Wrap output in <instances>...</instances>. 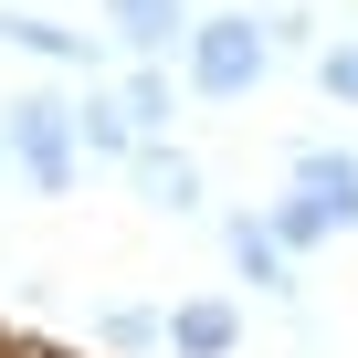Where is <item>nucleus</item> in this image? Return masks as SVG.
<instances>
[{"mask_svg": "<svg viewBox=\"0 0 358 358\" xmlns=\"http://www.w3.org/2000/svg\"><path fill=\"white\" fill-rule=\"evenodd\" d=\"M0 148H11L22 190H43V201L85 190V137H74V95L64 85H22L11 106H0Z\"/></svg>", "mask_w": 358, "mask_h": 358, "instance_id": "1", "label": "nucleus"}, {"mask_svg": "<svg viewBox=\"0 0 358 358\" xmlns=\"http://www.w3.org/2000/svg\"><path fill=\"white\" fill-rule=\"evenodd\" d=\"M274 64L285 53H274L264 11H201L190 22V53H179V85H190V106H243V95H264Z\"/></svg>", "mask_w": 358, "mask_h": 358, "instance_id": "2", "label": "nucleus"}, {"mask_svg": "<svg viewBox=\"0 0 358 358\" xmlns=\"http://www.w3.org/2000/svg\"><path fill=\"white\" fill-rule=\"evenodd\" d=\"M0 43L32 53V64H53V74H74V85H106V74L127 64L106 32H74V22H53V11H0Z\"/></svg>", "mask_w": 358, "mask_h": 358, "instance_id": "3", "label": "nucleus"}, {"mask_svg": "<svg viewBox=\"0 0 358 358\" xmlns=\"http://www.w3.org/2000/svg\"><path fill=\"white\" fill-rule=\"evenodd\" d=\"M222 253H232V274L264 295V306H285L295 327H306V285H295V253L274 243V222H264V201L253 211H222Z\"/></svg>", "mask_w": 358, "mask_h": 358, "instance_id": "4", "label": "nucleus"}, {"mask_svg": "<svg viewBox=\"0 0 358 358\" xmlns=\"http://www.w3.org/2000/svg\"><path fill=\"white\" fill-rule=\"evenodd\" d=\"M95 11H106V43H116L127 64H179L201 0H95Z\"/></svg>", "mask_w": 358, "mask_h": 358, "instance_id": "5", "label": "nucleus"}, {"mask_svg": "<svg viewBox=\"0 0 358 358\" xmlns=\"http://www.w3.org/2000/svg\"><path fill=\"white\" fill-rule=\"evenodd\" d=\"M127 190H137L148 211H169V222H190V211L211 201V179H201V158L179 148V137H148V148L127 158Z\"/></svg>", "mask_w": 358, "mask_h": 358, "instance_id": "6", "label": "nucleus"}, {"mask_svg": "<svg viewBox=\"0 0 358 358\" xmlns=\"http://www.w3.org/2000/svg\"><path fill=\"white\" fill-rule=\"evenodd\" d=\"M74 137H85V169H116V179H127V158H137L148 137H137V116L116 106V74H106V85H74Z\"/></svg>", "mask_w": 358, "mask_h": 358, "instance_id": "7", "label": "nucleus"}, {"mask_svg": "<svg viewBox=\"0 0 358 358\" xmlns=\"http://www.w3.org/2000/svg\"><path fill=\"white\" fill-rule=\"evenodd\" d=\"M285 179H295L306 201H327V211H337V232H358V148L306 137V148H285Z\"/></svg>", "mask_w": 358, "mask_h": 358, "instance_id": "8", "label": "nucleus"}, {"mask_svg": "<svg viewBox=\"0 0 358 358\" xmlns=\"http://www.w3.org/2000/svg\"><path fill=\"white\" fill-rule=\"evenodd\" d=\"M169 358H243V306L232 295H179L169 306Z\"/></svg>", "mask_w": 358, "mask_h": 358, "instance_id": "9", "label": "nucleus"}, {"mask_svg": "<svg viewBox=\"0 0 358 358\" xmlns=\"http://www.w3.org/2000/svg\"><path fill=\"white\" fill-rule=\"evenodd\" d=\"M116 106L137 116V137H169L179 106H190V85H179V64H116Z\"/></svg>", "mask_w": 358, "mask_h": 358, "instance_id": "10", "label": "nucleus"}, {"mask_svg": "<svg viewBox=\"0 0 358 358\" xmlns=\"http://www.w3.org/2000/svg\"><path fill=\"white\" fill-rule=\"evenodd\" d=\"M264 222H274V243H285V253H295V264H306V253H327V243H337V211H327V201H306V190H295V179H285V190H274V201H264Z\"/></svg>", "mask_w": 358, "mask_h": 358, "instance_id": "11", "label": "nucleus"}, {"mask_svg": "<svg viewBox=\"0 0 358 358\" xmlns=\"http://www.w3.org/2000/svg\"><path fill=\"white\" fill-rule=\"evenodd\" d=\"M106 358H169V306H95Z\"/></svg>", "mask_w": 358, "mask_h": 358, "instance_id": "12", "label": "nucleus"}, {"mask_svg": "<svg viewBox=\"0 0 358 358\" xmlns=\"http://www.w3.org/2000/svg\"><path fill=\"white\" fill-rule=\"evenodd\" d=\"M264 32H274V53H285V64H316V53L337 43V32L316 22V0H264Z\"/></svg>", "mask_w": 358, "mask_h": 358, "instance_id": "13", "label": "nucleus"}, {"mask_svg": "<svg viewBox=\"0 0 358 358\" xmlns=\"http://www.w3.org/2000/svg\"><path fill=\"white\" fill-rule=\"evenodd\" d=\"M316 85H327L337 106H358V32H337V43L316 53Z\"/></svg>", "mask_w": 358, "mask_h": 358, "instance_id": "14", "label": "nucleus"}, {"mask_svg": "<svg viewBox=\"0 0 358 358\" xmlns=\"http://www.w3.org/2000/svg\"><path fill=\"white\" fill-rule=\"evenodd\" d=\"M0 179H22V169H11V148H0Z\"/></svg>", "mask_w": 358, "mask_h": 358, "instance_id": "15", "label": "nucleus"}]
</instances>
